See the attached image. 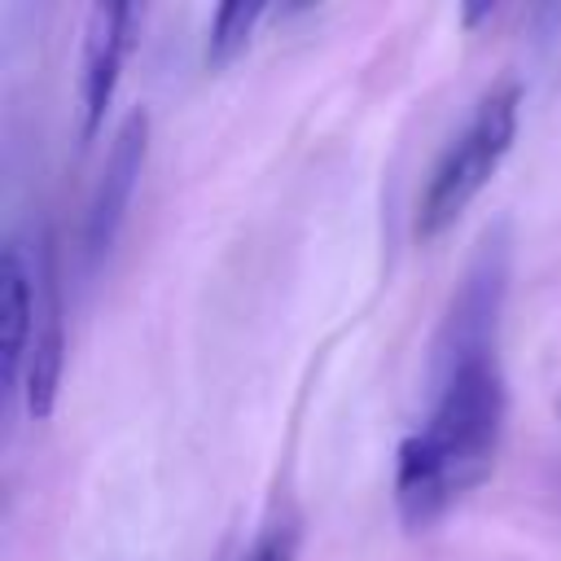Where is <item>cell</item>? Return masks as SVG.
I'll return each mask as SVG.
<instances>
[{"mask_svg":"<svg viewBox=\"0 0 561 561\" xmlns=\"http://www.w3.org/2000/svg\"><path fill=\"white\" fill-rule=\"evenodd\" d=\"M504 412L508 394L495 359V333L447 324L434 403L421 430L399 443L394 460V508L408 530L434 526L491 473L504 438Z\"/></svg>","mask_w":561,"mask_h":561,"instance_id":"6da1fadb","label":"cell"},{"mask_svg":"<svg viewBox=\"0 0 561 561\" xmlns=\"http://www.w3.org/2000/svg\"><path fill=\"white\" fill-rule=\"evenodd\" d=\"M517 114H522V88L517 83H495L473 105L469 123L443 149V158L430 171V184L421 188V202H416V237L421 241L447 232L460 219V210L491 184V175L500 171V162L513 149Z\"/></svg>","mask_w":561,"mask_h":561,"instance_id":"7a4b0ae2","label":"cell"},{"mask_svg":"<svg viewBox=\"0 0 561 561\" xmlns=\"http://www.w3.org/2000/svg\"><path fill=\"white\" fill-rule=\"evenodd\" d=\"M136 4H92L83 22V53H79V136L92 140L105 123L114 88L123 79V61L136 39Z\"/></svg>","mask_w":561,"mask_h":561,"instance_id":"3957f363","label":"cell"},{"mask_svg":"<svg viewBox=\"0 0 561 561\" xmlns=\"http://www.w3.org/2000/svg\"><path fill=\"white\" fill-rule=\"evenodd\" d=\"M145 140H149V118H145V110H136L114 131V145L105 153V171H101V180L92 188V202H88V215H83V254H88V263H96L114 245V237L127 219V206H131V193H136V180H140V167H145Z\"/></svg>","mask_w":561,"mask_h":561,"instance_id":"277c9868","label":"cell"},{"mask_svg":"<svg viewBox=\"0 0 561 561\" xmlns=\"http://www.w3.org/2000/svg\"><path fill=\"white\" fill-rule=\"evenodd\" d=\"M35 316H39V272L26 263L22 245L9 241L4 259H0V377L4 390L13 394L31 355V337H35Z\"/></svg>","mask_w":561,"mask_h":561,"instance_id":"5b68a950","label":"cell"},{"mask_svg":"<svg viewBox=\"0 0 561 561\" xmlns=\"http://www.w3.org/2000/svg\"><path fill=\"white\" fill-rule=\"evenodd\" d=\"M263 18V4H245V0H232V4H219L215 18H210V31H206V66H228L254 35V22Z\"/></svg>","mask_w":561,"mask_h":561,"instance_id":"8992f818","label":"cell"},{"mask_svg":"<svg viewBox=\"0 0 561 561\" xmlns=\"http://www.w3.org/2000/svg\"><path fill=\"white\" fill-rule=\"evenodd\" d=\"M294 557H298V526L294 522H272L241 561H294Z\"/></svg>","mask_w":561,"mask_h":561,"instance_id":"52a82bcc","label":"cell"}]
</instances>
